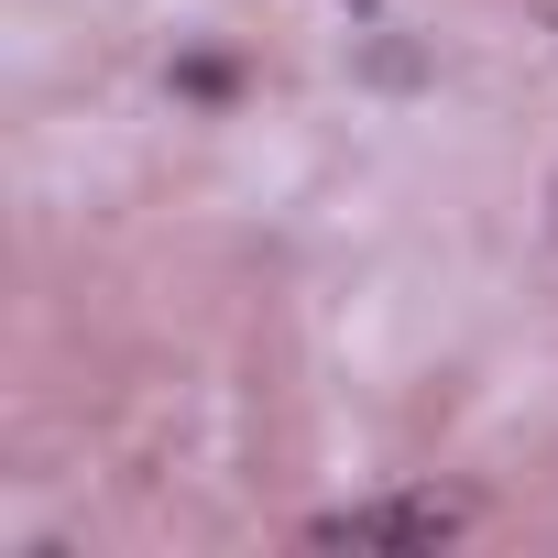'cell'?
I'll return each mask as SVG.
<instances>
[{
  "label": "cell",
  "instance_id": "1",
  "mask_svg": "<svg viewBox=\"0 0 558 558\" xmlns=\"http://www.w3.org/2000/svg\"><path fill=\"white\" fill-rule=\"evenodd\" d=\"M449 525H460V504L405 493V504H351V514H318V525H307V547H438Z\"/></svg>",
  "mask_w": 558,
  "mask_h": 558
}]
</instances>
